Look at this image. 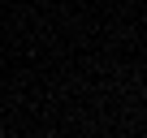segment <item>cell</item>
Here are the masks:
<instances>
[]
</instances>
